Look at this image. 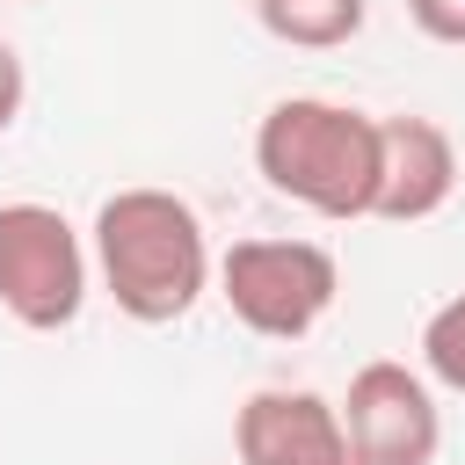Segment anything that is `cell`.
I'll use <instances>...</instances> for the list:
<instances>
[{
    "label": "cell",
    "instance_id": "cell-11",
    "mask_svg": "<svg viewBox=\"0 0 465 465\" xmlns=\"http://www.w3.org/2000/svg\"><path fill=\"white\" fill-rule=\"evenodd\" d=\"M22 102H29V73H22V51L0 36V131H15Z\"/></svg>",
    "mask_w": 465,
    "mask_h": 465
},
{
    "label": "cell",
    "instance_id": "cell-9",
    "mask_svg": "<svg viewBox=\"0 0 465 465\" xmlns=\"http://www.w3.org/2000/svg\"><path fill=\"white\" fill-rule=\"evenodd\" d=\"M421 371L443 392H465V291H450L429 320H421Z\"/></svg>",
    "mask_w": 465,
    "mask_h": 465
},
{
    "label": "cell",
    "instance_id": "cell-4",
    "mask_svg": "<svg viewBox=\"0 0 465 465\" xmlns=\"http://www.w3.org/2000/svg\"><path fill=\"white\" fill-rule=\"evenodd\" d=\"M94 276V247L51 203H0V312L29 334H58L80 320Z\"/></svg>",
    "mask_w": 465,
    "mask_h": 465
},
{
    "label": "cell",
    "instance_id": "cell-10",
    "mask_svg": "<svg viewBox=\"0 0 465 465\" xmlns=\"http://www.w3.org/2000/svg\"><path fill=\"white\" fill-rule=\"evenodd\" d=\"M407 15L429 44H465V0H407Z\"/></svg>",
    "mask_w": 465,
    "mask_h": 465
},
{
    "label": "cell",
    "instance_id": "cell-2",
    "mask_svg": "<svg viewBox=\"0 0 465 465\" xmlns=\"http://www.w3.org/2000/svg\"><path fill=\"white\" fill-rule=\"evenodd\" d=\"M378 153L385 131L378 116L327 102V94H283L262 124H254V174L291 196L312 218H371L378 203Z\"/></svg>",
    "mask_w": 465,
    "mask_h": 465
},
{
    "label": "cell",
    "instance_id": "cell-5",
    "mask_svg": "<svg viewBox=\"0 0 465 465\" xmlns=\"http://www.w3.org/2000/svg\"><path fill=\"white\" fill-rule=\"evenodd\" d=\"M341 421H349V443L363 465H436V450H443V407H436L429 378L392 356H378L349 378Z\"/></svg>",
    "mask_w": 465,
    "mask_h": 465
},
{
    "label": "cell",
    "instance_id": "cell-6",
    "mask_svg": "<svg viewBox=\"0 0 465 465\" xmlns=\"http://www.w3.org/2000/svg\"><path fill=\"white\" fill-rule=\"evenodd\" d=\"M232 458L240 465H363L341 407L327 392H305V385L247 392L232 414Z\"/></svg>",
    "mask_w": 465,
    "mask_h": 465
},
{
    "label": "cell",
    "instance_id": "cell-3",
    "mask_svg": "<svg viewBox=\"0 0 465 465\" xmlns=\"http://www.w3.org/2000/svg\"><path fill=\"white\" fill-rule=\"evenodd\" d=\"M218 298L232 305V320L247 334L298 341L334 312L341 269L320 240H232L218 254Z\"/></svg>",
    "mask_w": 465,
    "mask_h": 465
},
{
    "label": "cell",
    "instance_id": "cell-1",
    "mask_svg": "<svg viewBox=\"0 0 465 465\" xmlns=\"http://www.w3.org/2000/svg\"><path fill=\"white\" fill-rule=\"evenodd\" d=\"M87 247H94L102 291L138 327H167V320L196 312V298L218 276L203 218L174 189H116V196H102Z\"/></svg>",
    "mask_w": 465,
    "mask_h": 465
},
{
    "label": "cell",
    "instance_id": "cell-8",
    "mask_svg": "<svg viewBox=\"0 0 465 465\" xmlns=\"http://www.w3.org/2000/svg\"><path fill=\"white\" fill-rule=\"evenodd\" d=\"M371 0H254V22L291 51H341L363 29Z\"/></svg>",
    "mask_w": 465,
    "mask_h": 465
},
{
    "label": "cell",
    "instance_id": "cell-7",
    "mask_svg": "<svg viewBox=\"0 0 465 465\" xmlns=\"http://www.w3.org/2000/svg\"><path fill=\"white\" fill-rule=\"evenodd\" d=\"M385 131V153H378V203L371 218H392V225H421L450 203L458 189V145L443 124L429 116H378Z\"/></svg>",
    "mask_w": 465,
    "mask_h": 465
}]
</instances>
